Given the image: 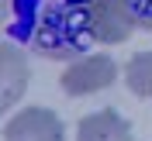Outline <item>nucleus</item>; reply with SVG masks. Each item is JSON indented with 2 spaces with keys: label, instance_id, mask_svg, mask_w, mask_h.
Wrapping results in <instances>:
<instances>
[{
  "label": "nucleus",
  "instance_id": "1",
  "mask_svg": "<svg viewBox=\"0 0 152 141\" xmlns=\"http://www.w3.org/2000/svg\"><path fill=\"white\" fill-rule=\"evenodd\" d=\"M86 41H94V31L86 24L83 7L48 10L42 17V24L35 28V45L48 55H76L86 48Z\"/></svg>",
  "mask_w": 152,
  "mask_h": 141
},
{
  "label": "nucleus",
  "instance_id": "2",
  "mask_svg": "<svg viewBox=\"0 0 152 141\" xmlns=\"http://www.w3.org/2000/svg\"><path fill=\"white\" fill-rule=\"evenodd\" d=\"M83 10H86V24H90L94 38L107 41V45H121L138 28L135 14L128 10L124 0H83Z\"/></svg>",
  "mask_w": 152,
  "mask_h": 141
},
{
  "label": "nucleus",
  "instance_id": "3",
  "mask_svg": "<svg viewBox=\"0 0 152 141\" xmlns=\"http://www.w3.org/2000/svg\"><path fill=\"white\" fill-rule=\"evenodd\" d=\"M114 76H118V66H114V59L107 55H86L80 62L62 72V90L69 96H86V93H100L107 86L114 83Z\"/></svg>",
  "mask_w": 152,
  "mask_h": 141
},
{
  "label": "nucleus",
  "instance_id": "4",
  "mask_svg": "<svg viewBox=\"0 0 152 141\" xmlns=\"http://www.w3.org/2000/svg\"><path fill=\"white\" fill-rule=\"evenodd\" d=\"M4 141H62V121L45 107H28L10 117L4 127Z\"/></svg>",
  "mask_w": 152,
  "mask_h": 141
},
{
  "label": "nucleus",
  "instance_id": "5",
  "mask_svg": "<svg viewBox=\"0 0 152 141\" xmlns=\"http://www.w3.org/2000/svg\"><path fill=\"white\" fill-rule=\"evenodd\" d=\"M28 90V62L18 45H0V114H7Z\"/></svg>",
  "mask_w": 152,
  "mask_h": 141
},
{
  "label": "nucleus",
  "instance_id": "6",
  "mask_svg": "<svg viewBox=\"0 0 152 141\" xmlns=\"http://www.w3.org/2000/svg\"><path fill=\"white\" fill-rule=\"evenodd\" d=\"M76 141H132V127L121 114L114 110H97L80 121Z\"/></svg>",
  "mask_w": 152,
  "mask_h": 141
},
{
  "label": "nucleus",
  "instance_id": "7",
  "mask_svg": "<svg viewBox=\"0 0 152 141\" xmlns=\"http://www.w3.org/2000/svg\"><path fill=\"white\" fill-rule=\"evenodd\" d=\"M124 79H128V90H132L135 96H149L152 100V48L128 59Z\"/></svg>",
  "mask_w": 152,
  "mask_h": 141
},
{
  "label": "nucleus",
  "instance_id": "8",
  "mask_svg": "<svg viewBox=\"0 0 152 141\" xmlns=\"http://www.w3.org/2000/svg\"><path fill=\"white\" fill-rule=\"evenodd\" d=\"M124 4L135 14V24L138 28H152V0H124Z\"/></svg>",
  "mask_w": 152,
  "mask_h": 141
},
{
  "label": "nucleus",
  "instance_id": "9",
  "mask_svg": "<svg viewBox=\"0 0 152 141\" xmlns=\"http://www.w3.org/2000/svg\"><path fill=\"white\" fill-rule=\"evenodd\" d=\"M7 7H10V0H0V21L7 17Z\"/></svg>",
  "mask_w": 152,
  "mask_h": 141
}]
</instances>
